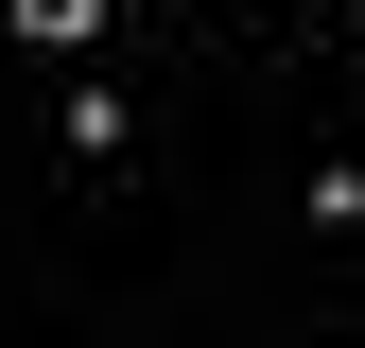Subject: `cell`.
<instances>
[{"label":"cell","mask_w":365,"mask_h":348,"mask_svg":"<svg viewBox=\"0 0 365 348\" xmlns=\"http://www.w3.org/2000/svg\"><path fill=\"white\" fill-rule=\"evenodd\" d=\"M0 18H18L35 53H105V18H122V0H0Z\"/></svg>","instance_id":"1"}]
</instances>
